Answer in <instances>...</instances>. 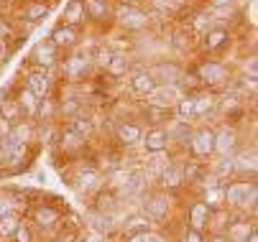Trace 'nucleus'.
Segmentation results:
<instances>
[{"label":"nucleus","mask_w":258,"mask_h":242,"mask_svg":"<svg viewBox=\"0 0 258 242\" xmlns=\"http://www.w3.org/2000/svg\"><path fill=\"white\" fill-rule=\"evenodd\" d=\"M85 13L87 18L102 23L113 16V8H110V0H85Z\"/></svg>","instance_id":"nucleus-19"},{"label":"nucleus","mask_w":258,"mask_h":242,"mask_svg":"<svg viewBox=\"0 0 258 242\" xmlns=\"http://www.w3.org/2000/svg\"><path fill=\"white\" fill-rule=\"evenodd\" d=\"M141 141L146 146V151L149 153H164L171 143V138H169V130L166 128H151V130H146V135H141Z\"/></svg>","instance_id":"nucleus-10"},{"label":"nucleus","mask_w":258,"mask_h":242,"mask_svg":"<svg viewBox=\"0 0 258 242\" xmlns=\"http://www.w3.org/2000/svg\"><path fill=\"white\" fill-rule=\"evenodd\" d=\"M56 49H72L77 44V28H72V26H56L51 31V39H49Z\"/></svg>","instance_id":"nucleus-14"},{"label":"nucleus","mask_w":258,"mask_h":242,"mask_svg":"<svg viewBox=\"0 0 258 242\" xmlns=\"http://www.w3.org/2000/svg\"><path fill=\"white\" fill-rule=\"evenodd\" d=\"M82 141H85V138H82V135H77L72 128H67V130H64V135H61V143H64V148H72V151L80 148V146H82Z\"/></svg>","instance_id":"nucleus-32"},{"label":"nucleus","mask_w":258,"mask_h":242,"mask_svg":"<svg viewBox=\"0 0 258 242\" xmlns=\"http://www.w3.org/2000/svg\"><path fill=\"white\" fill-rule=\"evenodd\" d=\"M169 206H171V201H169L166 194H154V196L149 199V204H146V217L154 219V222H159V219L166 217Z\"/></svg>","instance_id":"nucleus-15"},{"label":"nucleus","mask_w":258,"mask_h":242,"mask_svg":"<svg viewBox=\"0 0 258 242\" xmlns=\"http://www.w3.org/2000/svg\"><path fill=\"white\" fill-rule=\"evenodd\" d=\"M159 179H161V186H164V189H176V186H181V184H184L181 166H166L161 174H159Z\"/></svg>","instance_id":"nucleus-25"},{"label":"nucleus","mask_w":258,"mask_h":242,"mask_svg":"<svg viewBox=\"0 0 258 242\" xmlns=\"http://www.w3.org/2000/svg\"><path fill=\"white\" fill-rule=\"evenodd\" d=\"M39 97H36L31 89H21L18 92V97H16V105L21 107V112L23 115H36V112H39Z\"/></svg>","instance_id":"nucleus-24"},{"label":"nucleus","mask_w":258,"mask_h":242,"mask_svg":"<svg viewBox=\"0 0 258 242\" xmlns=\"http://www.w3.org/2000/svg\"><path fill=\"white\" fill-rule=\"evenodd\" d=\"M146 117H149V123H154V128H161L164 117L169 120L171 117V110H161V107H146Z\"/></svg>","instance_id":"nucleus-30"},{"label":"nucleus","mask_w":258,"mask_h":242,"mask_svg":"<svg viewBox=\"0 0 258 242\" xmlns=\"http://www.w3.org/2000/svg\"><path fill=\"white\" fill-rule=\"evenodd\" d=\"M131 89H133L136 94H141V97H149V94L156 89L154 74L149 72V69H138V72H133V77H131Z\"/></svg>","instance_id":"nucleus-13"},{"label":"nucleus","mask_w":258,"mask_h":242,"mask_svg":"<svg viewBox=\"0 0 258 242\" xmlns=\"http://www.w3.org/2000/svg\"><path fill=\"white\" fill-rule=\"evenodd\" d=\"M59 112H61V115H67V117L77 115V112H80V102H77V99H64L61 105H59Z\"/></svg>","instance_id":"nucleus-36"},{"label":"nucleus","mask_w":258,"mask_h":242,"mask_svg":"<svg viewBox=\"0 0 258 242\" xmlns=\"http://www.w3.org/2000/svg\"><path fill=\"white\" fill-rule=\"evenodd\" d=\"M184 242H202V234H200L197 229H189L187 237H184Z\"/></svg>","instance_id":"nucleus-44"},{"label":"nucleus","mask_w":258,"mask_h":242,"mask_svg":"<svg viewBox=\"0 0 258 242\" xmlns=\"http://www.w3.org/2000/svg\"><path fill=\"white\" fill-rule=\"evenodd\" d=\"M230 44V31L223 28V26H212L202 33V39H200V46L207 51V54H215L220 49H225Z\"/></svg>","instance_id":"nucleus-8"},{"label":"nucleus","mask_w":258,"mask_h":242,"mask_svg":"<svg viewBox=\"0 0 258 242\" xmlns=\"http://www.w3.org/2000/svg\"><path fill=\"white\" fill-rule=\"evenodd\" d=\"M174 112H176V120L189 123L195 117V99H192V94H181L179 102L174 105Z\"/></svg>","instance_id":"nucleus-26"},{"label":"nucleus","mask_w":258,"mask_h":242,"mask_svg":"<svg viewBox=\"0 0 258 242\" xmlns=\"http://www.w3.org/2000/svg\"><path fill=\"white\" fill-rule=\"evenodd\" d=\"M18 224H21V222H18L13 214H8V217H0V237H8V234H13Z\"/></svg>","instance_id":"nucleus-33"},{"label":"nucleus","mask_w":258,"mask_h":242,"mask_svg":"<svg viewBox=\"0 0 258 242\" xmlns=\"http://www.w3.org/2000/svg\"><path fill=\"white\" fill-rule=\"evenodd\" d=\"M21 107L16 105V99H3V107H0V117H6L16 125V120H21Z\"/></svg>","instance_id":"nucleus-28"},{"label":"nucleus","mask_w":258,"mask_h":242,"mask_svg":"<svg viewBox=\"0 0 258 242\" xmlns=\"http://www.w3.org/2000/svg\"><path fill=\"white\" fill-rule=\"evenodd\" d=\"M31 239H33L31 237V229L26 224H18L16 232H13V242H31Z\"/></svg>","instance_id":"nucleus-38"},{"label":"nucleus","mask_w":258,"mask_h":242,"mask_svg":"<svg viewBox=\"0 0 258 242\" xmlns=\"http://www.w3.org/2000/svg\"><path fill=\"white\" fill-rule=\"evenodd\" d=\"M181 174H184V181H197L202 176V166L200 163H187L181 168Z\"/></svg>","instance_id":"nucleus-35"},{"label":"nucleus","mask_w":258,"mask_h":242,"mask_svg":"<svg viewBox=\"0 0 258 242\" xmlns=\"http://www.w3.org/2000/svg\"><path fill=\"white\" fill-rule=\"evenodd\" d=\"M33 219L41 229H51L61 219V214H59V209H54V206H39V209L33 212Z\"/></svg>","instance_id":"nucleus-22"},{"label":"nucleus","mask_w":258,"mask_h":242,"mask_svg":"<svg viewBox=\"0 0 258 242\" xmlns=\"http://www.w3.org/2000/svg\"><path fill=\"white\" fill-rule=\"evenodd\" d=\"M238 0H210V8L217 11V8H235Z\"/></svg>","instance_id":"nucleus-40"},{"label":"nucleus","mask_w":258,"mask_h":242,"mask_svg":"<svg viewBox=\"0 0 258 242\" xmlns=\"http://www.w3.org/2000/svg\"><path fill=\"white\" fill-rule=\"evenodd\" d=\"M248 232H250L248 224H233V227L228 229V237H230L233 242H243V239H248Z\"/></svg>","instance_id":"nucleus-34"},{"label":"nucleus","mask_w":258,"mask_h":242,"mask_svg":"<svg viewBox=\"0 0 258 242\" xmlns=\"http://www.w3.org/2000/svg\"><path fill=\"white\" fill-rule=\"evenodd\" d=\"M141 135H143V130H141V125H136V123H118V128H115V138H118V143L120 146H136L138 141H141Z\"/></svg>","instance_id":"nucleus-16"},{"label":"nucleus","mask_w":258,"mask_h":242,"mask_svg":"<svg viewBox=\"0 0 258 242\" xmlns=\"http://www.w3.org/2000/svg\"><path fill=\"white\" fill-rule=\"evenodd\" d=\"M90 72H92V59L85 56V54H72L61 66V74L69 82H82Z\"/></svg>","instance_id":"nucleus-5"},{"label":"nucleus","mask_w":258,"mask_h":242,"mask_svg":"<svg viewBox=\"0 0 258 242\" xmlns=\"http://www.w3.org/2000/svg\"><path fill=\"white\" fill-rule=\"evenodd\" d=\"M21 18L26 21V23H41V21H46L49 18V6L46 3H41V0H31V3L21 11Z\"/></svg>","instance_id":"nucleus-18"},{"label":"nucleus","mask_w":258,"mask_h":242,"mask_svg":"<svg viewBox=\"0 0 258 242\" xmlns=\"http://www.w3.org/2000/svg\"><path fill=\"white\" fill-rule=\"evenodd\" d=\"M131 242H146V237H143V234H136V237H133Z\"/></svg>","instance_id":"nucleus-46"},{"label":"nucleus","mask_w":258,"mask_h":242,"mask_svg":"<svg viewBox=\"0 0 258 242\" xmlns=\"http://www.w3.org/2000/svg\"><path fill=\"white\" fill-rule=\"evenodd\" d=\"M13 26L8 23V18H3V16H0V39H13Z\"/></svg>","instance_id":"nucleus-39"},{"label":"nucleus","mask_w":258,"mask_h":242,"mask_svg":"<svg viewBox=\"0 0 258 242\" xmlns=\"http://www.w3.org/2000/svg\"><path fill=\"white\" fill-rule=\"evenodd\" d=\"M169 138H171V141H179V143H189L192 130H189V125L184 123V120H176V123H174V128L169 130Z\"/></svg>","instance_id":"nucleus-27"},{"label":"nucleus","mask_w":258,"mask_h":242,"mask_svg":"<svg viewBox=\"0 0 258 242\" xmlns=\"http://www.w3.org/2000/svg\"><path fill=\"white\" fill-rule=\"evenodd\" d=\"M212 242H225V239H212Z\"/></svg>","instance_id":"nucleus-48"},{"label":"nucleus","mask_w":258,"mask_h":242,"mask_svg":"<svg viewBox=\"0 0 258 242\" xmlns=\"http://www.w3.org/2000/svg\"><path fill=\"white\" fill-rule=\"evenodd\" d=\"M255 196H258L255 181H235L223 191V199L233 206H255Z\"/></svg>","instance_id":"nucleus-3"},{"label":"nucleus","mask_w":258,"mask_h":242,"mask_svg":"<svg viewBox=\"0 0 258 242\" xmlns=\"http://www.w3.org/2000/svg\"><path fill=\"white\" fill-rule=\"evenodd\" d=\"M11 39H0V64H3L6 59H8V54H11V44H8Z\"/></svg>","instance_id":"nucleus-43"},{"label":"nucleus","mask_w":258,"mask_h":242,"mask_svg":"<svg viewBox=\"0 0 258 242\" xmlns=\"http://www.w3.org/2000/svg\"><path fill=\"white\" fill-rule=\"evenodd\" d=\"M149 72L154 74L156 84H174L176 87L179 82H184V66L179 61H159Z\"/></svg>","instance_id":"nucleus-4"},{"label":"nucleus","mask_w":258,"mask_h":242,"mask_svg":"<svg viewBox=\"0 0 258 242\" xmlns=\"http://www.w3.org/2000/svg\"><path fill=\"white\" fill-rule=\"evenodd\" d=\"M235 148H238V130L230 128V125L220 128V130L215 133V151L223 153L225 158H230Z\"/></svg>","instance_id":"nucleus-11"},{"label":"nucleus","mask_w":258,"mask_h":242,"mask_svg":"<svg viewBox=\"0 0 258 242\" xmlns=\"http://www.w3.org/2000/svg\"><path fill=\"white\" fill-rule=\"evenodd\" d=\"M189 222H192V229H202V227H207V222H210V206L205 204V201H195L192 204V209H189Z\"/></svg>","instance_id":"nucleus-23"},{"label":"nucleus","mask_w":258,"mask_h":242,"mask_svg":"<svg viewBox=\"0 0 258 242\" xmlns=\"http://www.w3.org/2000/svg\"><path fill=\"white\" fill-rule=\"evenodd\" d=\"M128 69H131V59L125 54H113V56H107V61H105V72L110 77H125Z\"/></svg>","instance_id":"nucleus-21"},{"label":"nucleus","mask_w":258,"mask_h":242,"mask_svg":"<svg viewBox=\"0 0 258 242\" xmlns=\"http://www.w3.org/2000/svg\"><path fill=\"white\" fill-rule=\"evenodd\" d=\"M243 72H245V77H250V82H255V79H258V61H255V56H250V59L245 61Z\"/></svg>","instance_id":"nucleus-37"},{"label":"nucleus","mask_w":258,"mask_h":242,"mask_svg":"<svg viewBox=\"0 0 258 242\" xmlns=\"http://www.w3.org/2000/svg\"><path fill=\"white\" fill-rule=\"evenodd\" d=\"M0 163H6V153H3V146H0Z\"/></svg>","instance_id":"nucleus-47"},{"label":"nucleus","mask_w":258,"mask_h":242,"mask_svg":"<svg viewBox=\"0 0 258 242\" xmlns=\"http://www.w3.org/2000/svg\"><path fill=\"white\" fill-rule=\"evenodd\" d=\"M171 46H174L179 54H187V51H189V46H192L189 31H176V33H174V41H171Z\"/></svg>","instance_id":"nucleus-29"},{"label":"nucleus","mask_w":258,"mask_h":242,"mask_svg":"<svg viewBox=\"0 0 258 242\" xmlns=\"http://www.w3.org/2000/svg\"><path fill=\"white\" fill-rule=\"evenodd\" d=\"M189 146H192V153L200 156V158H207L215 153V130L210 128H200L192 133L189 138Z\"/></svg>","instance_id":"nucleus-9"},{"label":"nucleus","mask_w":258,"mask_h":242,"mask_svg":"<svg viewBox=\"0 0 258 242\" xmlns=\"http://www.w3.org/2000/svg\"><path fill=\"white\" fill-rule=\"evenodd\" d=\"M233 168H238V171H255V151H250V153H243V156H238V161H233Z\"/></svg>","instance_id":"nucleus-31"},{"label":"nucleus","mask_w":258,"mask_h":242,"mask_svg":"<svg viewBox=\"0 0 258 242\" xmlns=\"http://www.w3.org/2000/svg\"><path fill=\"white\" fill-rule=\"evenodd\" d=\"M113 16H115V21L120 23V28H125V31H143L146 26H149V13H146L143 8H138V6H131V3H123V6H118L115 11H113Z\"/></svg>","instance_id":"nucleus-2"},{"label":"nucleus","mask_w":258,"mask_h":242,"mask_svg":"<svg viewBox=\"0 0 258 242\" xmlns=\"http://www.w3.org/2000/svg\"><path fill=\"white\" fill-rule=\"evenodd\" d=\"M11 128H13V123H11V120L0 117V141H3V138H8V135H11Z\"/></svg>","instance_id":"nucleus-42"},{"label":"nucleus","mask_w":258,"mask_h":242,"mask_svg":"<svg viewBox=\"0 0 258 242\" xmlns=\"http://www.w3.org/2000/svg\"><path fill=\"white\" fill-rule=\"evenodd\" d=\"M8 214H13V201L0 196V217H8Z\"/></svg>","instance_id":"nucleus-41"},{"label":"nucleus","mask_w":258,"mask_h":242,"mask_svg":"<svg viewBox=\"0 0 258 242\" xmlns=\"http://www.w3.org/2000/svg\"><path fill=\"white\" fill-rule=\"evenodd\" d=\"M72 239H75V237H72V234H61L56 242H72Z\"/></svg>","instance_id":"nucleus-45"},{"label":"nucleus","mask_w":258,"mask_h":242,"mask_svg":"<svg viewBox=\"0 0 258 242\" xmlns=\"http://www.w3.org/2000/svg\"><path fill=\"white\" fill-rule=\"evenodd\" d=\"M197 79L202 87L215 89V87H223L230 82V72L223 61H202L197 66Z\"/></svg>","instance_id":"nucleus-1"},{"label":"nucleus","mask_w":258,"mask_h":242,"mask_svg":"<svg viewBox=\"0 0 258 242\" xmlns=\"http://www.w3.org/2000/svg\"><path fill=\"white\" fill-rule=\"evenodd\" d=\"M31 61L36 64V69L49 72V69L56 66V61H59V49L51 41H39L33 46V51H31Z\"/></svg>","instance_id":"nucleus-6"},{"label":"nucleus","mask_w":258,"mask_h":242,"mask_svg":"<svg viewBox=\"0 0 258 242\" xmlns=\"http://www.w3.org/2000/svg\"><path fill=\"white\" fill-rule=\"evenodd\" d=\"M87 21V13H85V0H69L67 8H64V26H72L77 28Z\"/></svg>","instance_id":"nucleus-17"},{"label":"nucleus","mask_w":258,"mask_h":242,"mask_svg":"<svg viewBox=\"0 0 258 242\" xmlns=\"http://www.w3.org/2000/svg\"><path fill=\"white\" fill-rule=\"evenodd\" d=\"M179 97H181L179 87H174V84H156V89L149 94V105L151 107H161V110H174Z\"/></svg>","instance_id":"nucleus-7"},{"label":"nucleus","mask_w":258,"mask_h":242,"mask_svg":"<svg viewBox=\"0 0 258 242\" xmlns=\"http://www.w3.org/2000/svg\"><path fill=\"white\" fill-rule=\"evenodd\" d=\"M192 99H195V117H207L217 110V97L210 92H200Z\"/></svg>","instance_id":"nucleus-20"},{"label":"nucleus","mask_w":258,"mask_h":242,"mask_svg":"<svg viewBox=\"0 0 258 242\" xmlns=\"http://www.w3.org/2000/svg\"><path fill=\"white\" fill-rule=\"evenodd\" d=\"M26 89H31L39 99L49 97V89H51L49 74L44 72V69H33V72H28V77H26Z\"/></svg>","instance_id":"nucleus-12"}]
</instances>
